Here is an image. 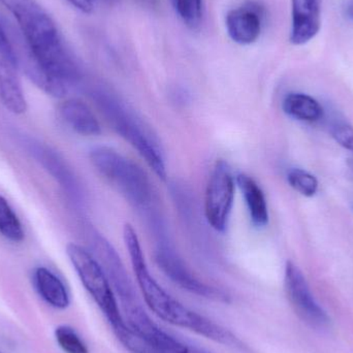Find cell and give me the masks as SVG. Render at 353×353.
Masks as SVG:
<instances>
[{"mask_svg": "<svg viewBox=\"0 0 353 353\" xmlns=\"http://www.w3.org/2000/svg\"><path fill=\"white\" fill-rule=\"evenodd\" d=\"M283 111L300 121L314 122L323 117V110L316 99L304 93H290L283 101Z\"/></svg>", "mask_w": 353, "mask_h": 353, "instance_id": "cell-15", "label": "cell"}, {"mask_svg": "<svg viewBox=\"0 0 353 353\" xmlns=\"http://www.w3.org/2000/svg\"><path fill=\"white\" fill-rule=\"evenodd\" d=\"M18 23L28 50L29 78L48 94L62 97L81 80V70L53 19L35 0H0Z\"/></svg>", "mask_w": 353, "mask_h": 353, "instance_id": "cell-1", "label": "cell"}, {"mask_svg": "<svg viewBox=\"0 0 353 353\" xmlns=\"http://www.w3.org/2000/svg\"><path fill=\"white\" fill-rule=\"evenodd\" d=\"M236 179L230 165L223 159L216 161L205 194V215L210 225L225 232L234 205Z\"/></svg>", "mask_w": 353, "mask_h": 353, "instance_id": "cell-7", "label": "cell"}, {"mask_svg": "<svg viewBox=\"0 0 353 353\" xmlns=\"http://www.w3.org/2000/svg\"><path fill=\"white\" fill-rule=\"evenodd\" d=\"M90 161L143 217L157 209L150 179L140 165L108 147L92 149Z\"/></svg>", "mask_w": 353, "mask_h": 353, "instance_id": "cell-5", "label": "cell"}, {"mask_svg": "<svg viewBox=\"0 0 353 353\" xmlns=\"http://www.w3.org/2000/svg\"><path fill=\"white\" fill-rule=\"evenodd\" d=\"M90 94L113 130L138 151L155 175L163 181L167 180V169L161 146L136 114L105 87H94L91 89Z\"/></svg>", "mask_w": 353, "mask_h": 353, "instance_id": "cell-4", "label": "cell"}, {"mask_svg": "<svg viewBox=\"0 0 353 353\" xmlns=\"http://www.w3.org/2000/svg\"><path fill=\"white\" fill-rule=\"evenodd\" d=\"M261 8L255 3L245 4L230 10L225 18L228 35L239 45L255 43L261 33Z\"/></svg>", "mask_w": 353, "mask_h": 353, "instance_id": "cell-9", "label": "cell"}, {"mask_svg": "<svg viewBox=\"0 0 353 353\" xmlns=\"http://www.w3.org/2000/svg\"><path fill=\"white\" fill-rule=\"evenodd\" d=\"M288 181L294 190L305 196H313L319 190V181L312 174L302 169H292L288 174Z\"/></svg>", "mask_w": 353, "mask_h": 353, "instance_id": "cell-20", "label": "cell"}, {"mask_svg": "<svg viewBox=\"0 0 353 353\" xmlns=\"http://www.w3.org/2000/svg\"><path fill=\"white\" fill-rule=\"evenodd\" d=\"M332 137L340 146L353 152V128L350 124L338 123L332 128Z\"/></svg>", "mask_w": 353, "mask_h": 353, "instance_id": "cell-22", "label": "cell"}, {"mask_svg": "<svg viewBox=\"0 0 353 353\" xmlns=\"http://www.w3.org/2000/svg\"><path fill=\"white\" fill-rule=\"evenodd\" d=\"M284 285L294 312L305 323L319 330L329 327V315L316 302L304 274L292 261L286 263Z\"/></svg>", "mask_w": 353, "mask_h": 353, "instance_id": "cell-8", "label": "cell"}, {"mask_svg": "<svg viewBox=\"0 0 353 353\" xmlns=\"http://www.w3.org/2000/svg\"><path fill=\"white\" fill-rule=\"evenodd\" d=\"M0 353H2L1 352H0Z\"/></svg>", "mask_w": 353, "mask_h": 353, "instance_id": "cell-25", "label": "cell"}, {"mask_svg": "<svg viewBox=\"0 0 353 353\" xmlns=\"http://www.w3.org/2000/svg\"><path fill=\"white\" fill-rule=\"evenodd\" d=\"M346 14L353 22V0H348L346 4Z\"/></svg>", "mask_w": 353, "mask_h": 353, "instance_id": "cell-24", "label": "cell"}, {"mask_svg": "<svg viewBox=\"0 0 353 353\" xmlns=\"http://www.w3.org/2000/svg\"><path fill=\"white\" fill-rule=\"evenodd\" d=\"M181 20L191 29L199 28L203 20V0H171Z\"/></svg>", "mask_w": 353, "mask_h": 353, "instance_id": "cell-18", "label": "cell"}, {"mask_svg": "<svg viewBox=\"0 0 353 353\" xmlns=\"http://www.w3.org/2000/svg\"><path fill=\"white\" fill-rule=\"evenodd\" d=\"M123 239L145 303L159 319L170 325L203 336L216 343L234 347L240 345V341L232 332L187 308L163 290L151 275L138 234L130 223L124 225Z\"/></svg>", "mask_w": 353, "mask_h": 353, "instance_id": "cell-2", "label": "cell"}, {"mask_svg": "<svg viewBox=\"0 0 353 353\" xmlns=\"http://www.w3.org/2000/svg\"><path fill=\"white\" fill-rule=\"evenodd\" d=\"M0 99L12 113L20 115L26 112V99L17 72H0Z\"/></svg>", "mask_w": 353, "mask_h": 353, "instance_id": "cell-16", "label": "cell"}, {"mask_svg": "<svg viewBox=\"0 0 353 353\" xmlns=\"http://www.w3.org/2000/svg\"><path fill=\"white\" fill-rule=\"evenodd\" d=\"M292 25L290 43L296 46L310 41L321 29L319 0H292Z\"/></svg>", "mask_w": 353, "mask_h": 353, "instance_id": "cell-11", "label": "cell"}, {"mask_svg": "<svg viewBox=\"0 0 353 353\" xmlns=\"http://www.w3.org/2000/svg\"><path fill=\"white\" fill-rule=\"evenodd\" d=\"M18 58L0 24V72H18Z\"/></svg>", "mask_w": 353, "mask_h": 353, "instance_id": "cell-21", "label": "cell"}, {"mask_svg": "<svg viewBox=\"0 0 353 353\" xmlns=\"http://www.w3.org/2000/svg\"><path fill=\"white\" fill-rule=\"evenodd\" d=\"M55 339L64 353H90L84 340L70 325H61L56 327Z\"/></svg>", "mask_w": 353, "mask_h": 353, "instance_id": "cell-19", "label": "cell"}, {"mask_svg": "<svg viewBox=\"0 0 353 353\" xmlns=\"http://www.w3.org/2000/svg\"><path fill=\"white\" fill-rule=\"evenodd\" d=\"M72 6L84 14H90L93 10L92 0H68Z\"/></svg>", "mask_w": 353, "mask_h": 353, "instance_id": "cell-23", "label": "cell"}, {"mask_svg": "<svg viewBox=\"0 0 353 353\" xmlns=\"http://www.w3.org/2000/svg\"><path fill=\"white\" fill-rule=\"evenodd\" d=\"M66 253L85 290L97 303L122 345L132 353H159L128 327L101 263L84 247L74 243L68 245Z\"/></svg>", "mask_w": 353, "mask_h": 353, "instance_id": "cell-3", "label": "cell"}, {"mask_svg": "<svg viewBox=\"0 0 353 353\" xmlns=\"http://www.w3.org/2000/svg\"><path fill=\"white\" fill-rule=\"evenodd\" d=\"M155 261L163 274L182 290L208 300L228 302L225 292L201 281L190 271L172 246L168 234L157 239Z\"/></svg>", "mask_w": 353, "mask_h": 353, "instance_id": "cell-6", "label": "cell"}, {"mask_svg": "<svg viewBox=\"0 0 353 353\" xmlns=\"http://www.w3.org/2000/svg\"><path fill=\"white\" fill-rule=\"evenodd\" d=\"M0 234L10 242H22L24 230L10 203L0 195Z\"/></svg>", "mask_w": 353, "mask_h": 353, "instance_id": "cell-17", "label": "cell"}, {"mask_svg": "<svg viewBox=\"0 0 353 353\" xmlns=\"http://www.w3.org/2000/svg\"><path fill=\"white\" fill-rule=\"evenodd\" d=\"M33 283L37 294L50 306L58 310H64L70 306V294L65 284L47 268L39 267L35 270Z\"/></svg>", "mask_w": 353, "mask_h": 353, "instance_id": "cell-13", "label": "cell"}, {"mask_svg": "<svg viewBox=\"0 0 353 353\" xmlns=\"http://www.w3.org/2000/svg\"><path fill=\"white\" fill-rule=\"evenodd\" d=\"M236 183L244 197L253 225L265 228L269 223V210L263 189L254 179L246 174H239Z\"/></svg>", "mask_w": 353, "mask_h": 353, "instance_id": "cell-14", "label": "cell"}, {"mask_svg": "<svg viewBox=\"0 0 353 353\" xmlns=\"http://www.w3.org/2000/svg\"><path fill=\"white\" fill-rule=\"evenodd\" d=\"M28 146L31 154L59 182L68 194L77 203H81L83 201V192L80 183L60 155L41 143L32 141L28 143Z\"/></svg>", "mask_w": 353, "mask_h": 353, "instance_id": "cell-10", "label": "cell"}, {"mask_svg": "<svg viewBox=\"0 0 353 353\" xmlns=\"http://www.w3.org/2000/svg\"><path fill=\"white\" fill-rule=\"evenodd\" d=\"M60 116L77 134L85 137L99 136L101 124L90 108L80 99H68L59 108Z\"/></svg>", "mask_w": 353, "mask_h": 353, "instance_id": "cell-12", "label": "cell"}]
</instances>
